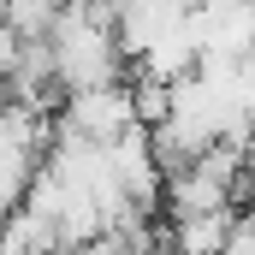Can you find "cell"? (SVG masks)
<instances>
[{
	"label": "cell",
	"instance_id": "6da1fadb",
	"mask_svg": "<svg viewBox=\"0 0 255 255\" xmlns=\"http://www.w3.org/2000/svg\"><path fill=\"white\" fill-rule=\"evenodd\" d=\"M65 125L77 136H95V142H113L125 125H136V107H130V89H113V83H89L71 95V113Z\"/></svg>",
	"mask_w": 255,
	"mask_h": 255
}]
</instances>
